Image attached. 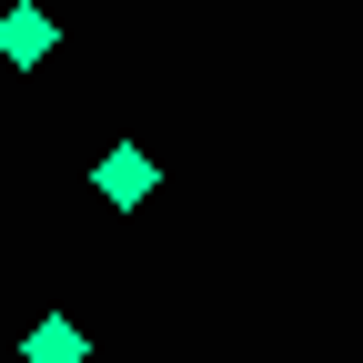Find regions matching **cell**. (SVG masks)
<instances>
[{
	"mask_svg": "<svg viewBox=\"0 0 363 363\" xmlns=\"http://www.w3.org/2000/svg\"><path fill=\"white\" fill-rule=\"evenodd\" d=\"M91 182H101V202H111V212H142V202L162 192V162H152L142 142H111V152H101V172H91Z\"/></svg>",
	"mask_w": 363,
	"mask_h": 363,
	"instance_id": "1",
	"label": "cell"
},
{
	"mask_svg": "<svg viewBox=\"0 0 363 363\" xmlns=\"http://www.w3.org/2000/svg\"><path fill=\"white\" fill-rule=\"evenodd\" d=\"M51 51H61V21L40 11V0H11V11H0V61L30 71V61H51Z\"/></svg>",
	"mask_w": 363,
	"mask_h": 363,
	"instance_id": "2",
	"label": "cell"
},
{
	"mask_svg": "<svg viewBox=\"0 0 363 363\" xmlns=\"http://www.w3.org/2000/svg\"><path fill=\"white\" fill-rule=\"evenodd\" d=\"M81 353H91V343H81V323H71V313H51V323H30V333H21V353H11V363H81Z\"/></svg>",
	"mask_w": 363,
	"mask_h": 363,
	"instance_id": "3",
	"label": "cell"
},
{
	"mask_svg": "<svg viewBox=\"0 0 363 363\" xmlns=\"http://www.w3.org/2000/svg\"><path fill=\"white\" fill-rule=\"evenodd\" d=\"M0 363H11V353H0Z\"/></svg>",
	"mask_w": 363,
	"mask_h": 363,
	"instance_id": "4",
	"label": "cell"
}]
</instances>
